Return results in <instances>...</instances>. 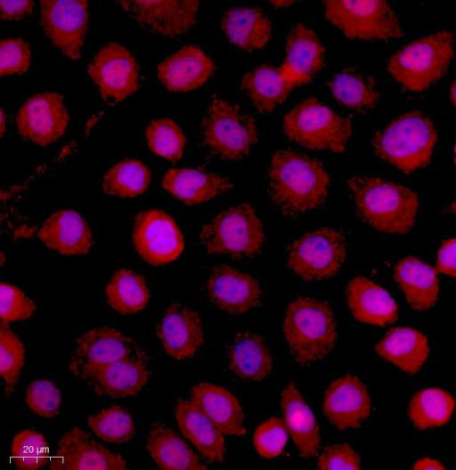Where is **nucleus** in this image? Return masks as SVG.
Masks as SVG:
<instances>
[{
    "mask_svg": "<svg viewBox=\"0 0 456 470\" xmlns=\"http://www.w3.org/2000/svg\"><path fill=\"white\" fill-rule=\"evenodd\" d=\"M269 194L273 204L289 217L321 207L330 189V176L315 158L291 150L275 151L268 168Z\"/></svg>",
    "mask_w": 456,
    "mask_h": 470,
    "instance_id": "nucleus-1",
    "label": "nucleus"
},
{
    "mask_svg": "<svg viewBox=\"0 0 456 470\" xmlns=\"http://www.w3.org/2000/svg\"><path fill=\"white\" fill-rule=\"evenodd\" d=\"M346 184L357 216L382 232L403 234L415 223L418 195L411 189L373 176L353 175Z\"/></svg>",
    "mask_w": 456,
    "mask_h": 470,
    "instance_id": "nucleus-2",
    "label": "nucleus"
},
{
    "mask_svg": "<svg viewBox=\"0 0 456 470\" xmlns=\"http://www.w3.org/2000/svg\"><path fill=\"white\" fill-rule=\"evenodd\" d=\"M282 331L291 356L301 366L326 358L338 339L333 311L326 302L310 296L289 303Z\"/></svg>",
    "mask_w": 456,
    "mask_h": 470,
    "instance_id": "nucleus-3",
    "label": "nucleus"
},
{
    "mask_svg": "<svg viewBox=\"0 0 456 470\" xmlns=\"http://www.w3.org/2000/svg\"><path fill=\"white\" fill-rule=\"evenodd\" d=\"M436 132L432 121L420 111H410L390 122L374 135L376 154L405 174L428 165Z\"/></svg>",
    "mask_w": 456,
    "mask_h": 470,
    "instance_id": "nucleus-4",
    "label": "nucleus"
},
{
    "mask_svg": "<svg viewBox=\"0 0 456 470\" xmlns=\"http://www.w3.org/2000/svg\"><path fill=\"white\" fill-rule=\"evenodd\" d=\"M454 53V34L443 30L411 42L387 62V70L407 91L428 89L446 72Z\"/></svg>",
    "mask_w": 456,
    "mask_h": 470,
    "instance_id": "nucleus-5",
    "label": "nucleus"
},
{
    "mask_svg": "<svg viewBox=\"0 0 456 470\" xmlns=\"http://www.w3.org/2000/svg\"><path fill=\"white\" fill-rule=\"evenodd\" d=\"M282 128L289 140L301 146L333 153L346 150L352 132L349 119L314 98L305 99L289 110Z\"/></svg>",
    "mask_w": 456,
    "mask_h": 470,
    "instance_id": "nucleus-6",
    "label": "nucleus"
},
{
    "mask_svg": "<svg viewBox=\"0 0 456 470\" xmlns=\"http://www.w3.org/2000/svg\"><path fill=\"white\" fill-rule=\"evenodd\" d=\"M200 240L209 254L240 259L256 255L265 234L254 208L241 203L216 215L200 230Z\"/></svg>",
    "mask_w": 456,
    "mask_h": 470,
    "instance_id": "nucleus-7",
    "label": "nucleus"
},
{
    "mask_svg": "<svg viewBox=\"0 0 456 470\" xmlns=\"http://www.w3.org/2000/svg\"><path fill=\"white\" fill-rule=\"evenodd\" d=\"M204 146L225 160L245 158L257 140L254 119L239 106L214 96L201 126Z\"/></svg>",
    "mask_w": 456,
    "mask_h": 470,
    "instance_id": "nucleus-8",
    "label": "nucleus"
},
{
    "mask_svg": "<svg viewBox=\"0 0 456 470\" xmlns=\"http://www.w3.org/2000/svg\"><path fill=\"white\" fill-rule=\"evenodd\" d=\"M344 232L331 227L308 231L288 248V266L302 280L319 281L336 275L346 258Z\"/></svg>",
    "mask_w": 456,
    "mask_h": 470,
    "instance_id": "nucleus-9",
    "label": "nucleus"
},
{
    "mask_svg": "<svg viewBox=\"0 0 456 470\" xmlns=\"http://www.w3.org/2000/svg\"><path fill=\"white\" fill-rule=\"evenodd\" d=\"M326 19L346 37L391 40L403 36L400 21L384 1H325Z\"/></svg>",
    "mask_w": 456,
    "mask_h": 470,
    "instance_id": "nucleus-10",
    "label": "nucleus"
},
{
    "mask_svg": "<svg viewBox=\"0 0 456 470\" xmlns=\"http://www.w3.org/2000/svg\"><path fill=\"white\" fill-rule=\"evenodd\" d=\"M133 357L148 358L145 351L128 335L111 327H99L77 338L69 367L74 377L86 382L102 367Z\"/></svg>",
    "mask_w": 456,
    "mask_h": 470,
    "instance_id": "nucleus-11",
    "label": "nucleus"
},
{
    "mask_svg": "<svg viewBox=\"0 0 456 470\" xmlns=\"http://www.w3.org/2000/svg\"><path fill=\"white\" fill-rule=\"evenodd\" d=\"M88 74L110 104L120 102L134 94L139 86V69L130 51L110 42L97 52L89 63Z\"/></svg>",
    "mask_w": 456,
    "mask_h": 470,
    "instance_id": "nucleus-12",
    "label": "nucleus"
},
{
    "mask_svg": "<svg viewBox=\"0 0 456 470\" xmlns=\"http://www.w3.org/2000/svg\"><path fill=\"white\" fill-rule=\"evenodd\" d=\"M39 10L41 26L52 44L69 60H79L88 26V3L42 1Z\"/></svg>",
    "mask_w": 456,
    "mask_h": 470,
    "instance_id": "nucleus-13",
    "label": "nucleus"
},
{
    "mask_svg": "<svg viewBox=\"0 0 456 470\" xmlns=\"http://www.w3.org/2000/svg\"><path fill=\"white\" fill-rule=\"evenodd\" d=\"M132 239L138 254L152 265H164L175 261L184 247L183 234L175 220L158 209L138 214Z\"/></svg>",
    "mask_w": 456,
    "mask_h": 470,
    "instance_id": "nucleus-14",
    "label": "nucleus"
},
{
    "mask_svg": "<svg viewBox=\"0 0 456 470\" xmlns=\"http://www.w3.org/2000/svg\"><path fill=\"white\" fill-rule=\"evenodd\" d=\"M69 119L62 95L45 92L31 96L23 103L16 116V126L24 139L45 146L65 133Z\"/></svg>",
    "mask_w": 456,
    "mask_h": 470,
    "instance_id": "nucleus-15",
    "label": "nucleus"
},
{
    "mask_svg": "<svg viewBox=\"0 0 456 470\" xmlns=\"http://www.w3.org/2000/svg\"><path fill=\"white\" fill-rule=\"evenodd\" d=\"M143 28L165 36L176 37L197 21L200 3L196 1H118Z\"/></svg>",
    "mask_w": 456,
    "mask_h": 470,
    "instance_id": "nucleus-16",
    "label": "nucleus"
},
{
    "mask_svg": "<svg viewBox=\"0 0 456 470\" xmlns=\"http://www.w3.org/2000/svg\"><path fill=\"white\" fill-rule=\"evenodd\" d=\"M209 300L229 314H243L258 307L263 299L259 282L251 275L226 265L209 272L205 285Z\"/></svg>",
    "mask_w": 456,
    "mask_h": 470,
    "instance_id": "nucleus-17",
    "label": "nucleus"
},
{
    "mask_svg": "<svg viewBox=\"0 0 456 470\" xmlns=\"http://www.w3.org/2000/svg\"><path fill=\"white\" fill-rule=\"evenodd\" d=\"M52 469L124 470L126 461L109 450L81 428L75 426L59 441L56 455L50 462Z\"/></svg>",
    "mask_w": 456,
    "mask_h": 470,
    "instance_id": "nucleus-18",
    "label": "nucleus"
},
{
    "mask_svg": "<svg viewBox=\"0 0 456 470\" xmlns=\"http://www.w3.org/2000/svg\"><path fill=\"white\" fill-rule=\"evenodd\" d=\"M156 332L166 353L179 361L193 357L204 344L200 317L182 304L167 307L157 324Z\"/></svg>",
    "mask_w": 456,
    "mask_h": 470,
    "instance_id": "nucleus-19",
    "label": "nucleus"
},
{
    "mask_svg": "<svg viewBox=\"0 0 456 470\" xmlns=\"http://www.w3.org/2000/svg\"><path fill=\"white\" fill-rule=\"evenodd\" d=\"M371 401L366 386L353 375L332 381L326 389L323 410L339 430L357 428L370 416Z\"/></svg>",
    "mask_w": 456,
    "mask_h": 470,
    "instance_id": "nucleus-20",
    "label": "nucleus"
},
{
    "mask_svg": "<svg viewBox=\"0 0 456 470\" xmlns=\"http://www.w3.org/2000/svg\"><path fill=\"white\" fill-rule=\"evenodd\" d=\"M215 64L196 45H186L161 61L157 75L162 85L173 92H187L204 85L213 75Z\"/></svg>",
    "mask_w": 456,
    "mask_h": 470,
    "instance_id": "nucleus-21",
    "label": "nucleus"
},
{
    "mask_svg": "<svg viewBox=\"0 0 456 470\" xmlns=\"http://www.w3.org/2000/svg\"><path fill=\"white\" fill-rule=\"evenodd\" d=\"M40 240L62 255L87 254L93 246V234L86 220L71 209L58 211L39 227Z\"/></svg>",
    "mask_w": 456,
    "mask_h": 470,
    "instance_id": "nucleus-22",
    "label": "nucleus"
},
{
    "mask_svg": "<svg viewBox=\"0 0 456 470\" xmlns=\"http://www.w3.org/2000/svg\"><path fill=\"white\" fill-rule=\"evenodd\" d=\"M325 50L316 34L302 23L289 32L281 69L296 85L306 84L322 68Z\"/></svg>",
    "mask_w": 456,
    "mask_h": 470,
    "instance_id": "nucleus-23",
    "label": "nucleus"
},
{
    "mask_svg": "<svg viewBox=\"0 0 456 470\" xmlns=\"http://www.w3.org/2000/svg\"><path fill=\"white\" fill-rule=\"evenodd\" d=\"M175 417L183 434L207 460L216 463L224 460V434L191 400L176 401Z\"/></svg>",
    "mask_w": 456,
    "mask_h": 470,
    "instance_id": "nucleus-24",
    "label": "nucleus"
},
{
    "mask_svg": "<svg viewBox=\"0 0 456 470\" xmlns=\"http://www.w3.org/2000/svg\"><path fill=\"white\" fill-rule=\"evenodd\" d=\"M149 377L148 358L133 357L102 367L86 382L98 395L121 398L137 394Z\"/></svg>",
    "mask_w": 456,
    "mask_h": 470,
    "instance_id": "nucleus-25",
    "label": "nucleus"
},
{
    "mask_svg": "<svg viewBox=\"0 0 456 470\" xmlns=\"http://www.w3.org/2000/svg\"><path fill=\"white\" fill-rule=\"evenodd\" d=\"M232 186L227 177L201 168L170 169L162 179L164 190L187 205L212 199Z\"/></svg>",
    "mask_w": 456,
    "mask_h": 470,
    "instance_id": "nucleus-26",
    "label": "nucleus"
},
{
    "mask_svg": "<svg viewBox=\"0 0 456 470\" xmlns=\"http://www.w3.org/2000/svg\"><path fill=\"white\" fill-rule=\"evenodd\" d=\"M346 294L351 312L360 322L383 327L397 319V306L394 299L366 277L351 279Z\"/></svg>",
    "mask_w": 456,
    "mask_h": 470,
    "instance_id": "nucleus-27",
    "label": "nucleus"
},
{
    "mask_svg": "<svg viewBox=\"0 0 456 470\" xmlns=\"http://www.w3.org/2000/svg\"><path fill=\"white\" fill-rule=\"evenodd\" d=\"M191 400L224 434L240 436L246 433L241 405L226 388L212 383H200L192 387Z\"/></svg>",
    "mask_w": 456,
    "mask_h": 470,
    "instance_id": "nucleus-28",
    "label": "nucleus"
},
{
    "mask_svg": "<svg viewBox=\"0 0 456 470\" xmlns=\"http://www.w3.org/2000/svg\"><path fill=\"white\" fill-rule=\"evenodd\" d=\"M284 424L301 457L315 456L321 446L319 427L312 410L294 384L281 392Z\"/></svg>",
    "mask_w": 456,
    "mask_h": 470,
    "instance_id": "nucleus-29",
    "label": "nucleus"
},
{
    "mask_svg": "<svg viewBox=\"0 0 456 470\" xmlns=\"http://www.w3.org/2000/svg\"><path fill=\"white\" fill-rule=\"evenodd\" d=\"M296 84L284 70L271 65H260L248 71L241 82V88L262 113H271L288 98Z\"/></svg>",
    "mask_w": 456,
    "mask_h": 470,
    "instance_id": "nucleus-30",
    "label": "nucleus"
},
{
    "mask_svg": "<svg viewBox=\"0 0 456 470\" xmlns=\"http://www.w3.org/2000/svg\"><path fill=\"white\" fill-rule=\"evenodd\" d=\"M376 352L408 374L419 371L429 355L428 338L410 327H395L376 344Z\"/></svg>",
    "mask_w": 456,
    "mask_h": 470,
    "instance_id": "nucleus-31",
    "label": "nucleus"
},
{
    "mask_svg": "<svg viewBox=\"0 0 456 470\" xmlns=\"http://www.w3.org/2000/svg\"><path fill=\"white\" fill-rule=\"evenodd\" d=\"M221 26L228 40L246 52L262 49L272 36L270 20L255 6L231 8L224 14Z\"/></svg>",
    "mask_w": 456,
    "mask_h": 470,
    "instance_id": "nucleus-32",
    "label": "nucleus"
},
{
    "mask_svg": "<svg viewBox=\"0 0 456 470\" xmlns=\"http://www.w3.org/2000/svg\"><path fill=\"white\" fill-rule=\"evenodd\" d=\"M437 270L421 260L408 256L395 266V279L408 304L416 311L432 307L438 297Z\"/></svg>",
    "mask_w": 456,
    "mask_h": 470,
    "instance_id": "nucleus-33",
    "label": "nucleus"
},
{
    "mask_svg": "<svg viewBox=\"0 0 456 470\" xmlns=\"http://www.w3.org/2000/svg\"><path fill=\"white\" fill-rule=\"evenodd\" d=\"M232 372L244 381H260L273 370L272 354L265 341L253 332L238 333L228 348Z\"/></svg>",
    "mask_w": 456,
    "mask_h": 470,
    "instance_id": "nucleus-34",
    "label": "nucleus"
},
{
    "mask_svg": "<svg viewBox=\"0 0 456 470\" xmlns=\"http://www.w3.org/2000/svg\"><path fill=\"white\" fill-rule=\"evenodd\" d=\"M147 449L160 468L167 470L208 469L189 444L161 422L152 424L147 437Z\"/></svg>",
    "mask_w": 456,
    "mask_h": 470,
    "instance_id": "nucleus-35",
    "label": "nucleus"
},
{
    "mask_svg": "<svg viewBox=\"0 0 456 470\" xmlns=\"http://www.w3.org/2000/svg\"><path fill=\"white\" fill-rule=\"evenodd\" d=\"M328 85L334 99L352 110L365 112L373 109L379 101L373 77L356 68L337 71Z\"/></svg>",
    "mask_w": 456,
    "mask_h": 470,
    "instance_id": "nucleus-36",
    "label": "nucleus"
},
{
    "mask_svg": "<svg viewBox=\"0 0 456 470\" xmlns=\"http://www.w3.org/2000/svg\"><path fill=\"white\" fill-rule=\"evenodd\" d=\"M105 295L109 304L123 315L142 311L150 299L145 279L128 269H120L111 276Z\"/></svg>",
    "mask_w": 456,
    "mask_h": 470,
    "instance_id": "nucleus-37",
    "label": "nucleus"
},
{
    "mask_svg": "<svg viewBox=\"0 0 456 470\" xmlns=\"http://www.w3.org/2000/svg\"><path fill=\"white\" fill-rule=\"evenodd\" d=\"M454 398L441 388H426L411 398L408 414L419 430L441 426L446 424L453 412Z\"/></svg>",
    "mask_w": 456,
    "mask_h": 470,
    "instance_id": "nucleus-38",
    "label": "nucleus"
},
{
    "mask_svg": "<svg viewBox=\"0 0 456 470\" xmlns=\"http://www.w3.org/2000/svg\"><path fill=\"white\" fill-rule=\"evenodd\" d=\"M151 180L150 169L136 159H124L116 163L105 174L102 188L110 195L134 198L142 194Z\"/></svg>",
    "mask_w": 456,
    "mask_h": 470,
    "instance_id": "nucleus-39",
    "label": "nucleus"
},
{
    "mask_svg": "<svg viewBox=\"0 0 456 470\" xmlns=\"http://www.w3.org/2000/svg\"><path fill=\"white\" fill-rule=\"evenodd\" d=\"M87 424L96 436L111 443L127 442L135 432L130 413L126 409L118 405H112L91 415Z\"/></svg>",
    "mask_w": 456,
    "mask_h": 470,
    "instance_id": "nucleus-40",
    "label": "nucleus"
},
{
    "mask_svg": "<svg viewBox=\"0 0 456 470\" xmlns=\"http://www.w3.org/2000/svg\"><path fill=\"white\" fill-rule=\"evenodd\" d=\"M25 361V348L20 339L6 324L0 326V373L4 393L9 399L15 390Z\"/></svg>",
    "mask_w": 456,
    "mask_h": 470,
    "instance_id": "nucleus-41",
    "label": "nucleus"
},
{
    "mask_svg": "<svg viewBox=\"0 0 456 470\" xmlns=\"http://www.w3.org/2000/svg\"><path fill=\"white\" fill-rule=\"evenodd\" d=\"M145 136L148 146L156 155L169 161H176L183 156L185 137L173 120H152L145 129Z\"/></svg>",
    "mask_w": 456,
    "mask_h": 470,
    "instance_id": "nucleus-42",
    "label": "nucleus"
},
{
    "mask_svg": "<svg viewBox=\"0 0 456 470\" xmlns=\"http://www.w3.org/2000/svg\"><path fill=\"white\" fill-rule=\"evenodd\" d=\"M49 445L45 436L32 429L20 432L12 440L11 458L20 468L33 470L48 463Z\"/></svg>",
    "mask_w": 456,
    "mask_h": 470,
    "instance_id": "nucleus-43",
    "label": "nucleus"
},
{
    "mask_svg": "<svg viewBox=\"0 0 456 470\" xmlns=\"http://www.w3.org/2000/svg\"><path fill=\"white\" fill-rule=\"evenodd\" d=\"M26 403L36 414L53 417L59 414L61 396L59 388L50 380L32 382L26 391Z\"/></svg>",
    "mask_w": 456,
    "mask_h": 470,
    "instance_id": "nucleus-44",
    "label": "nucleus"
},
{
    "mask_svg": "<svg viewBox=\"0 0 456 470\" xmlns=\"http://www.w3.org/2000/svg\"><path fill=\"white\" fill-rule=\"evenodd\" d=\"M0 316L2 323L28 319L37 306L19 288L7 283H0Z\"/></svg>",
    "mask_w": 456,
    "mask_h": 470,
    "instance_id": "nucleus-45",
    "label": "nucleus"
},
{
    "mask_svg": "<svg viewBox=\"0 0 456 470\" xmlns=\"http://www.w3.org/2000/svg\"><path fill=\"white\" fill-rule=\"evenodd\" d=\"M287 428L284 421L271 417L257 426L253 442L257 453L264 458L279 456L287 442Z\"/></svg>",
    "mask_w": 456,
    "mask_h": 470,
    "instance_id": "nucleus-46",
    "label": "nucleus"
},
{
    "mask_svg": "<svg viewBox=\"0 0 456 470\" xmlns=\"http://www.w3.org/2000/svg\"><path fill=\"white\" fill-rule=\"evenodd\" d=\"M31 53L21 38H5L0 43V74L2 77L25 73L30 66Z\"/></svg>",
    "mask_w": 456,
    "mask_h": 470,
    "instance_id": "nucleus-47",
    "label": "nucleus"
},
{
    "mask_svg": "<svg viewBox=\"0 0 456 470\" xmlns=\"http://www.w3.org/2000/svg\"><path fill=\"white\" fill-rule=\"evenodd\" d=\"M321 469H360V458L349 444H335L324 449L319 457Z\"/></svg>",
    "mask_w": 456,
    "mask_h": 470,
    "instance_id": "nucleus-48",
    "label": "nucleus"
},
{
    "mask_svg": "<svg viewBox=\"0 0 456 470\" xmlns=\"http://www.w3.org/2000/svg\"><path fill=\"white\" fill-rule=\"evenodd\" d=\"M437 271L451 277H456V239L445 240L440 247L437 258Z\"/></svg>",
    "mask_w": 456,
    "mask_h": 470,
    "instance_id": "nucleus-49",
    "label": "nucleus"
},
{
    "mask_svg": "<svg viewBox=\"0 0 456 470\" xmlns=\"http://www.w3.org/2000/svg\"><path fill=\"white\" fill-rule=\"evenodd\" d=\"M33 1H1L3 20H18L32 12Z\"/></svg>",
    "mask_w": 456,
    "mask_h": 470,
    "instance_id": "nucleus-50",
    "label": "nucleus"
},
{
    "mask_svg": "<svg viewBox=\"0 0 456 470\" xmlns=\"http://www.w3.org/2000/svg\"><path fill=\"white\" fill-rule=\"evenodd\" d=\"M413 469L416 470H428V469H436L442 470L445 469V466L438 460L431 458H421L418 459L412 466Z\"/></svg>",
    "mask_w": 456,
    "mask_h": 470,
    "instance_id": "nucleus-51",
    "label": "nucleus"
},
{
    "mask_svg": "<svg viewBox=\"0 0 456 470\" xmlns=\"http://www.w3.org/2000/svg\"><path fill=\"white\" fill-rule=\"evenodd\" d=\"M295 2H293V1H275V2H271V4L273 6H276V7H289L291 4H293Z\"/></svg>",
    "mask_w": 456,
    "mask_h": 470,
    "instance_id": "nucleus-52",
    "label": "nucleus"
},
{
    "mask_svg": "<svg viewBox=\"0 0 456 470\" xmlns=\"http://www.w3.org/2000/svg\"><path fill=\"white\" fill-rule=\"evenodd\" d=\"M451 100L453 105L456 107V77L451 87Z\"/></svg>",
    "mask_w": 456,
    "mask_h": 470,
    "instance_id": "nucleus-53",
    "label": "nucleus"
},
{
    "mask_svg": "<svg viewBox=\"0 0 456 470\" xmlns=\"http://www.w3.org/2000/svg\"><path fill=\"white\" fill-rule=\"evenodd\" d=\"M445 212L456 215V199L451 204L448 205V207L445 208Z\"/></svg>",
    "mask_w": 456,
    "mask_h": 470,
    "instance_id": "nucleus-54",
    "label": "nucleus"
},
{
    "mask_svg": "<svg viewBox=\"0 0 456 470\" xmlns=\"http://www.w3.org/2000/svg\"><path fill=\"white\" fill-rule=\"evenodd\" d=\"M4 122H5V119H4V113L3 111V109L1 110V134H4Z\"/></svg>",
    "mask_w": 456,
    "mask_h": 470,
    "instance_id": "nucleus-55",
    "label": "nucleus"
},
{
    "mask_svg": "<svg viewBox=\"0 0 456 470\" xmlns=\"http://www.w3.org/2000/svg\"><path fill=\"white\" fill-rule=\"evenodd\" d=\"M454 160L456 165V139H455V144H454Z\"/></svg>",
    "mask_w": 456,
    "mask_h": 470,
    "instance_id": "nucleus-56",
    "label": "nucleus"
}]
</instances>
